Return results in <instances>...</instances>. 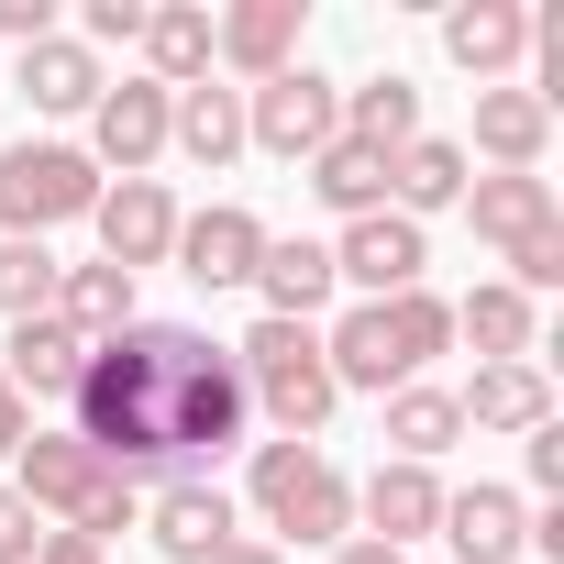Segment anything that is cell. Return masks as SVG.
<instances>
[{
	"mask_svg": "<svg viewBox=\"0 0 564 564\" xmlns=\"http://www.w3.org/2000/svg\"><path fill=\"white\" fill-rule=\"evenodd\" d=\"M67 432L122 487H177V476H210L221 454H243L254 399L232 377V344H210L188 322H133V333L89 344V366L67 388Z\"/></svg>",
	"mask_w": 564,
	"mask_h": 564,
	"instance_id": "obj_1",
	"label": "cell"
},
{
	"mask_svg": "<svg viewBox=\"0 0 564 564\" xmlns=\"http://www.w3.org/2000/svg\"><path fill=\"white\" fill-rule=\"evenodd\" d=\"M443 344H454V300H432V289H410V300H355V311L322 333L333 388H366V399L410 388V377H421Z\"/></svg>",
	"mask_w": 564,
	"mask_h": 564,
	"instance_id": "obj_2",
	"label": "cell"
},
{
	"mask_svg": "<svg viewBox=\"0 0 564 564\" xmlns=\"http://www.w3.org/2000/svg\"><path fill=\"white\" fill-rule=\"evenodd\" d=\"M232 377H243L254 421H276V443H322V421L344 410L333 355H322V322H254L232 344Z\"/></svg>",
	"mask_w": 564,
	"mask_h": 564,
	"instance_id": "obj_3",
	"label": "cell"
},
{
	"mask_svg": "<svg viewBox=\"0 0 564 564\" xmlns=\"http://www.w3.org/2000/svg\"><path fill=\"white\" fill-rule=\"evenodd\" d=\"M12 498L34 509V520H56V531H89V542H111V531H133L144 520V498L78 443V432H23V454H12Z\"/></svg>",
	"mask_w": 564,
	"mask_h": 564,
	"instance_id": "obj_4",
	"label": "cell"
},
{
	"mask_svg": "<svg viewBox=\"0 0 564 564\" xmlns=\"http://www.w3.org/2000/svg\"><path fill=\"white\" fill-rule=\"evenodd\" d=\"M243 487H254V509H265L276 553H289V542H311V553L355 542V476H344L322 443H254Z\"/></svg>",
	"mask_w": 564,
	"mask_h": 564,
	"instance_id": "obj_5",
	"label": "cell"
},
{
	"mask_svg": "<svg viewBox=\"0 0 564 564\" xmlns=\"http://www.w3.org/2000/svg\"><path fill=\"white\" fill-rule=\"evenodd\" d=\"M100 188H111V177H100L78 144H56V133L0 144V232H12V243H45L56 221H89Z\"/></svg>",
	"mask_w": 564,
	"mask_h": 564,
	"instance_id": "obj_6",
	"label": "cell"
},
{
	"mask_svg": "<svg viewBox=\"0 0 564 564\" xmlns=\"http://www.w3.org/2000/svg\"><path fill=\"white\" fill-rule=\"evenodd\" d=\"M344 133V89L300 56L289 78H265V89H243V155H276V166H311L322 144Z\"/></svg>",
	"mask_w": 564,
	"mask_h": 564,
	"instance_id": "obj_7",
	"label": "cell"
},
{
	"mask_svg": "<svg viewBox=\"0 0 564 564\" xmlns=\"http://www.w3.org/2000/svg\"><path fill=\"white\" fill-rule=\"evenodd\" d=\"M265 243H276V232H265L243 199H210V210H177V243H166V265L188 276V289H254Z\"/></svg>",
	"mask_w": 564,
	"mask_h": 564,
	"instance_id": "obj_8",
	"label": "cell"
},
{
	"mask_svg": "<svg viewBox=\"0 0 564 564\" xmlns=\"http://www.w3.org/2000/svg\"><path fill=\"white\" fill-rule=\"evenodd\" d=\"M421 265H432V232L399 221V210H366V221H344V243H333V289H355V300H410Z\"/></svg>",
	"mask_w": 564,
	"mask_h": 564,
	"instance_id": "obj_9",
	"label": "cell"
},
{
	"mask_svg": "<svg viewBox=\"0 0 564 564\" xmlns=\"http://www.w3.org/2000/svg\"><path fill=\"white\" fill-rule=\"evenodd\" d=\"M300 34H311V0H232V12H210V67L265 89L300 67Z\"/></svg>",
	"mask_w": 564,
	"mask_h": 564,
	"instance_id": "obj_10",
	"label": "cell"
},
{
	"mask_svg": "<svg viewBox=\"0 0 564 564\" xmlns=\"http://www.w3.org/2000/svg\"><path fill=\"white\" fill-rule=\"evenodd\" d=\"M166 100L177 89H155V78H122V89H100L89 100V166H122V177H144L155 155H166Z\"/></svg>",
	"mask_w": 564,
	"mask_h": 564,
	"instance_id": "obj_11",
	"label": "cell"
},
{
	"mask_svg": "<svg viewBox=\"0 0 564 564\" xmlns=\"http://www.w3.org/2000/svg\"><path fill=\"white\" fill-rule=\"evenodd\" d=\"M443 542H454V564H520L531 553V498L520 487H443V520H432Z\"/></svg>",
	"mask_w": 564,
	"mask_h": 564,
	"instance_id": "obj_12",
	"label": "cell"
},
{
	"mask_svg": "<svg viewBox=\"0 0 564 564\" xmlns=\"http://www.w3.org/2000/svg\"><path fill=\"white\" fill-rule=\"evenodd\" d=\"M89 232H100V265H166V243H177V199H166V177H122V188H100V210H89Z\"/></svg>",
	"mask_w": 564,
	"mask_h": 564,
	"instance_id": "obj_13",
	"label": "cell"
},
{
	"mask_svg": "<svg viewBox=\"0 0 564 564\" xmlns=\"http://www.w3.org/2000/svg\"><path fill=\"white\" fill-rule=\"evenodd\" d=\"M443 56L476 89H509L531 67V12H520V0H465V12H443Z\"/></svg>",
	"mask_w": 564,
	"mask_h": 564,
	"instance_id": "obj_14",
	"label": "cell"
},
{
	"mask_svg": "<svg viewBox=\"0 0 564 564\" xmlns=\"http://www.w3.org/2000/svg\"><path fill=\"white\" fill-rule=\"evenodd\" d=\"M144 531H155V553H166V564H210L243 520H232V498H221L210 476H177V487H155V498H144Z\"/></svg>",
	"mask_w": 564,
	"mask_h": 564,
	"instance_id": "obj_15",
	"label": "cell"
},
{
	"mask_svg": "<svg viewBox=\"0 0 564 564\" xmlns=\"http://www.w3.org/2000/svg\"><path fill=\"white\" fill-rule=\"evenodd\" d=\"M78 366H89V344H78L56 311H45V322H12V344H0V377H12V399H23V410H67Z\"/></svg>",
	"mask_w": 564,
	"mask_h": 564,
	"instance_id": "obj_16",
	"label": "cell"
},
{
	"mask_svg": "<svg viewBox=\"0 0 564 564\" xmlns=\"http://www.w3.org/2000/svg\"><path fill=\"white\" fill-rule=\"evenodd\" d=\"M355 520H366V542L410 553V542H432V520H443V476H432V465H377V476L355 487Z\"/></svg>",
	"mask_w": 564,
	"mask_h": 564,
	"instance_id": "obj_17",
	"label": "cell"
},
{
	"mask_svg": "<svg viewBox=\"0 0 564 564\" xmlns=\"http://www.w3.org/2000/svg\"><path fill=\"white\" fill-rule=\"evenodd\" d=\"M542 144H553V111L509 78V89H476V155L498 166V177H542ZM465 155V166H476Z\"/></svg>",
	"mask_w": 564,
	"mask_h": 564,
	"instance_id": "obj_18",
	"label": "cell"
},
{
	"mask_svg": "<svg viewBox=\"0 0 564 564\" xmlns=\"http://www.w3.org/2000/svg\"><path fill=\"white\" fill-rule=\"evenodd\" d=\"M12 89H23L45 122H89V100H100L111 78H100V56H89L78 34H45V45H23V78H12Z\"/></svg>",
	"mask_w": 564,
	"mask_h": 564,
	"instance_id": "obj_19",
	"label": "cell"
},
{
	"mask_svg": "<svg viewBox=\"0 0 564 564\" xmlns=\"http://www.w3.org/2000/svg\"><path fill=\"white\" fill-rule=\"evenodd\" d=\"M166 155H188V166H232L243 155V89H221V78H199V89H177L166 100Z\"/></svg>",
	"mask_w": 564,
	"mask_h": 564,
	"instance_id": "obj_20",
	"label": "cell"
},
{
	"mask_svg": "<svg viewBox=\"0 0 564 564\" xmlns=\"http://www.w3.org/2000/svg\"><path fill=\"white\" fill-rule=\"evenodd\" d=\"M454 410H465V432H542L553 421V377H542V355L476 366V388H454Z\"/></svg>",
	"mask_w": 564,
	"mask_h": 564,
	"instance_id": "obj_21",
	"label": "cell"
},
{
	"mask_svg": "<svg viewBox=\"0 0 564 564\" xmlns=\"http://www.w3.org/2000/svg\"><path fill=\"white\" fill-rule=\"evenodd\" d=\"M254 300H265V322H322V311H333V243H311V232L265 243Z\"/></svg>",
	"mask_w": 564,
	"mask_h": 564,
	"instance_id": "obj_22",
	"label": "cell"
},
{
	"mask_svg": "<svg viewBox=\"0 0 564 564\" xmlns=\"http://www.w3.org/2000/svg\"><path fill=\"white\" fill-rule=\"evenodd\" d=\"M465 177H476V166H465V144H454V133H421V144H399V155H388V210H399V221H432V210H454V199H465Z\"/></svg>",
	"mask_w": 564,
	"mask_h": 564,
	"instance_id": "obj_23",
	"label": "cell"
},
{
	"mask_svg": "<svg viewBox=\"0 0 564 564\" xmlns=\"http://www.w3.org/2000/svg\"><path fill=\"white\" fill-rule=\"evenodd\" d=\"M454 210L476 221V243L520 254L531 232H553V177H465V199H454Z\"/></svg>",
	"mask_w": 564,
	"mask_h": 564,
	"instance_id": "obj_24",
	"label": "cell"
},
{
	"mask_svg": "<svg viewBox=\"0 0 564 564\" xmlns=\"http://www.w3.org/2000/svg\"><path fill=\"white\" fill-rule=\"evenodd\" d=\"M144 78L155 89L210 78V0H144Z\"/></svg>",
	"mask_w": 564,
	"mask_h": 564,
	"instance_id": "obj_25",
	"label": "cell"
},
{
	"mask_svg": "<svg viewBox=\"0 0 564 564\" xmlns=\"http://www.w3.org/2000/svg\"><path fill=\"white\" fill-rule=\"evenodd\" d=\"M454 443H465V410H454V388H432V377L388 388V465H443Z\"/></svg>",
	"mask_w": 564,
	"mask_h": 564,
	"instance_id": "obj_26",
	"label": "cell"
},
{
	"mask_svg": "<svg viewBox=\"0 0 564 564\" xmlns=\"http://www.w3.org/2000/svg\"><path fill=\"white\" fill-rule=\"evenodd\" d=\"M56 322H67L78 344L133 333V322H144V311H133V276H122V265H56Z\"/></svg>",
	"mask_w": 564,
	"mask_h": 564,
	"instance_id": "obj_27",
	"label": "cell"
},
{
	"mask_svg": "<svg viewBox=\"0 0 564 564\" xmlns=\"http://www.w3.org/2000/svg\"><path fill=\"white\" fill-rule=\"evenodd\" d=\"M454 344H476V366H520V355H531V300L509 289V276L465 289V300H454Z\"/></svg>",
	"mask_w": 564,
	"mask_h": 564,
	"instance_id": "obj_28",
	"label": "cell"
},
{
	"mask_svg": "<svg viewBox=\"0 0 564 564\" xmlns=\"http://www.w3.org/2000/svg\"><path fill=\"white\" fill-rule=\"evenodd\" d=\"M344 144H366V155H399V144H421V78H366V89H344Z\"/></svg>",
	"mask_w": 564,
	"mask_h": 564,
	"instance_id": "obj_29",
	"label": "cell"
},
{
	"mask_svg": "<svg viewBox=\"0 0 564 564\" xmlns=\"http://www.w3.org/2000/svg\"><path fill=\"white\" fill-rule=\"evenodd\" d=\"M311 199L322 210H344V221H366V210H388V155H366V144H322L311 155Z\"/></svg>",
	"mask_w": 564,
	"mask_h": 564,
	"instance_id": "obj_30",
	"label": "cell"
},
{
	"mask_svg": "<svg viewBox=\"0 0 564 564\" xmlns=\"http://www.w3.org/2000/svg\"><path fill=\"white\" fill-rule=\"evenodd\" d=\"M45 311H56V243L0 232V322H45Z\"/></svg>",
	"mask_w": 564,
	"mask_h": 564,
	"instance_id": "obj_31",
	"label": "cell"
},
{
	"mask_svg": "<svg viewBox=\"0 0 564 564\" xmlns=\"http://www.w3.org/2000/svg\"><path fill=\"white\" fill-rule=\"evenodd\" d=\"M509 289H520V300H542V289H564V221H553V232H531V243L509 254Z\"/></svg>",
	"mask_w": 564,
	"mask_h": 564,
	"instance_id": "obj_32",
	"label": "cell"
},
{
	"mask_svg": "<svg viewBox=\"0 0 564 564\" xmlns=\"http://www.w3.org/2000/svg\"><path fill=\"white\" fill-rule=\"evenodd\" d=\"M78 45L100 56V45H144V0H89L78 12Z\"/></svg>",
	"mask_w": 564,
	"mask_h": 564,
	"instance_id": "obj_33",
	"label": "cell"
},
{
	"mask_svg": "<svg viewBox=\"0 0 564 564\" xmlns=\"http://www.w3.org/2000/svg\"><path fill=\"white\" fill-rule=\"evenodd\" d=\"M520 465H531V498H564V421L520 432Z\"/></svg>",
	"mask_w": 564,
	"mask_h": 564,
	"instance_id": "obj_34",
	"label": "cell"
},
{
	"mask_svg": "<svg viewBox=\"0 0 564 564\" xmlns=\"http://www.w3.org/2000/svg\"><path fill=\"white\" fill-rule=\"evenodd\" d=\"M34 542H45V520L12 498V476H0V564H34Z\"/></svg>",
	"mask_w": 564,
	"mask_h": 564,
	"instance_id": "obj_35",
	"label": "cell"
},
{
	"mask_svg": "<svg viewBox=\"0 0 564 564\" xmlns=\"http://www.w3.org/2000/svg\"><path fill=\"white\" fill-rule=\"evenodd\" d=\"M56 34V0H0V45H45Z\"/></svg>",
	"mask_w": 564,
	"mask_h": 564,
	"instance_id": "obj_36",
	"label": "cell"
},
{
	"mask_svg": "<svg viewBox=\"0 0 564 564\" xmlns=\"http://www.w3.org/2000/svg\"><path fill=\"white\" fill-rule=\"evenodd\" d=\"M34 564H111V553H100L89 531H45V542H34Z\"/></svg>",
	"mask_w": 564,
	"mask_h": 564,
	"instance_id": "obj_37",
	"label": "cell"
},
{
	"mask_svg": "<svg viewBox=\"0 0 564 564\" xmlns=\"http://www.w3.org/2000/svg\"><path fill=\"white\" fill-rule=\"evenodd\" d=\"M23 432H34V410L12 399V377H0V465H12V454H23Z\"/></svg>",
	"mask_w": 564,
	"mask_h": 564,
	"instance_id": "obj_38",
	"label": "cell"
},
{
	"mask_svg": "<svg viewBox=\"0 0 564 564\" xmlns=\"http://www.w3.org/2000/svg\"><path fill=\"white\" fill-rule=\"evenodd\" d=\"M210 564H289V553H276V542H254V531H232V542H221Z\"/></svg>",
	"mask_w": 564,
	"mask_h": 564,
	"instance_id": "obj_39",
	"label": "cell"
},
{
	"mask_svg": "<svg viewBox=\"0 0 564 564\" xmlns=\"http://www.w3.org/2000/svg\"><path fill=\"white\" fill-rule=\"evenodd\" d=\"M333 564H410V553H388V542H366V531H355V542H333Z\"/></svg>",
	"mask_w": 564,
	"mask_h": 564,
	"instance_id": "obj_40",
	"label": "cell"
}]
</instances>
